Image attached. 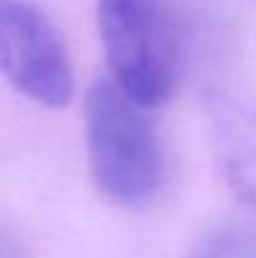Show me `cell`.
<instances>
[{
    "instance_id": "1",
    "label": "cell",
    "mask_w": 256,
    "mask_h": 258,
    "mask_svg": "<svg viewBox=\"0 0 256 258\" xmlns=\"http://www.w3.org/2000/svg\"><path fill=\"white\" fill-rule=\"evenodd\" d=\"M85 148L100 196L123 208H146L164 185V153L151 105L113 78H95L85 93Z\"/></svg>"
},
{
    "instance_id": "2",
    "label": "cell",
    "mask_w": 256,
    "mask_h": 258,
    "mask_svg": "<svg viewBox=\"0 0 256 258\" xmlns=\"http://www.w3.org/2000/svg\"><path fill=\"white\" fill-rule=\"evenodd\" d=\"M111 78L141 103H166L181 78V25L169 0H98Z\"/></svg>"
},
{
    "instance_id": "3",
    "label": "cell",
    "mask_w": 256,
    "mask_h": 258,
    "mask_svg": "<svg viewBox=\"0 0 256 258\" xmlns=\"http://www.w3.org/2000/svg\"><path fill=\"white\" fill-rule=\"evenodd\" d=\"M0 60L25 98L63 108L73 98L71 58L50 18L30 0H0Z\"/></svg>"
},
{
    "instance_id": "4",
    "label": "cell",
    "mask_w": 256,
    "mask_h": 258,
    "mask_svg": "<svg viewBox=\"0 0 256 258\" xmlns=\"http://www.w3.org/2000/svg\"><path fill=\"white\" fill-rule=\"evenodd\" d=\"M211 136L229 188L256 208V110L236 100H219L211 108Z\"/></svg>"
},
{
    "instance_id": "5",
    "label": "cell",
    "mask_w": 256,
    "mask_h": 258,
    "mask_svg": "<svg viewBox=\"0 0 256 258\" xmlns=\"http://www.w3.org/2000/svg\"><path fill=\"white\" fill-rule=\"evenodd\" d=\"M186 258H256V228L221 226L198 238Z\"/></svg>"
},
{
    "instance_id": "6",
    "label": "cell",
    "mask_w": 256,
    "mask_h": 258,
    "mask_svg": "<svg viewBox=\"0 0 256 258\" xmlns=\"http://www.w3.org/2000/svg\"><path fill=\"white\" fill-rule=\"evenodd\" d=\"M0 258H25V256H23L20 246H15V243H13V238H10V236H3V246H0Z\"/></svg>"
}]
</instances>
